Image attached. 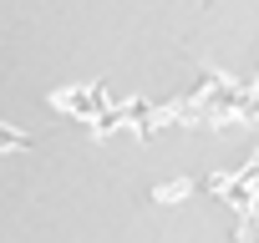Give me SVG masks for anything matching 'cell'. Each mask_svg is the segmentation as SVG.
I'll return each mask as SVG.
<instances>
[{
	"instance_id": "obj_1",
	"label": "cell",
	"mask_w": 259,
	"mask_h": 243,
	"mask_svg": "<svg viewBox=\"0 0 259 243\" xmlns=\"http://www.w3.org/2000/svg\"><path fill=\"white\" fill-rule=\"evenodd\" d=\"M11 147H26V132H16V127L0 122V152H11Z\"/></svg>"
}]
</instances>
